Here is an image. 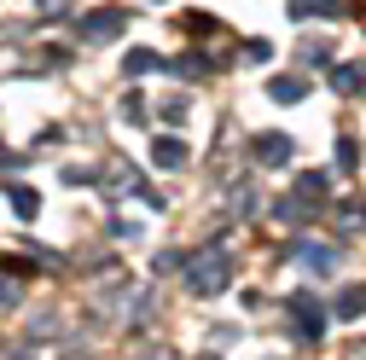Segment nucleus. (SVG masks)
Returning a JSON list of instances; mask_svg holds the SVG:
<instances>
[{"label": "nucleus", "instance_id": "1", "mask_svg": "<svg viewBox=\"0 0 366 360\" xmlns=\"http://www.w3.org/2000/svg\"><path fill=\"white\" fill-rule=\"evenodd\" d=\"M227 279H233V256H227L221 244H209V250H198V256L187 261V285H192L198 296L227 291Z\"/></svg>", "mask_w": 366, "mask_h": 360}, {"label": "nucleus", "instance_id": "2", "mask_svg": "<svg viewBox=\"0 0 366 360\" xmlns=\"http://www.w3.org/2000/svg\"><path fill=\"white\" fill-rule=\"evenodd\" d=\"M122 29H128V12H122V6H99L94 18H81V24H76L81 41H111V35H122Z\"/></svg>", "mask_w": 366, "mask_h": 360}, {"label": "nucleus", "instance_id": "3", "mask_svg": "<svg viewBox=\"0 0 366 360\" xmlns=\"http://www.w3.org/2000/svg\"><path fill=\"white\" fill-rule=\"evenodd\" d=\"M250 151L262 157V169H285L291 163V140H285V134H256Z\"/></svg>", "mask_w": 366, "mask_h": 360}, {"label": "nucleus", "instance_id": "4", "mask_svg": "<svg viewBox=\"0 0 366 360\" xmlns=\"http://www.w3.org/2000/svg\"><path fill=\"white\" fill-rule=\"evenodd\" d=\"M152 163L157 169H187V140H174V134L163 140V134H157V140H152Z\"/></svg>", "mask_w": 366, "mask_h": 360}, {"label": "nucleus", "instance_id": "5", "mask_svg": "<svg viewBox=\"0 0 366 360\" xmlns=\"http://www.w3.org/2000/svg\"><path fill=\"white\" fill-rule=\"evenodd\" d=\"M302 94H308L302 76H273V81H267V99H273V105H297Z\"/></svg>", "mask_w": 366, "mask_h": 360}, {"label": "nucleus", "instance_id": "6", "mask_svg": "<svg viewBox=\"0 0 366 360\" xmlns=\"http://www.w3.org/2000/svg\"><path fill=\"white\" fill-rule=\"evenodd\" d=\"M297 256L314 267V274H332V267H337V250L332 244H320V239H308V244H297Z\"/></svg>", "mask_w": 366, "mask_h": 360}, {"label": "nucleus", "instance_id": "7", "mask_svg": "<svg viewBox=\"0 0 366 360\" xmlns=\"http://www.w3.org/2000/svg\"><path fill=\"white\" fill-rule=\"evenodd\" d=\"M122 70H128V76H146V70H169V59H157L152 47H134V53L122 59Z\"/></svg>", "mask_w": 366, "mask_h": 360}, {"label": "nucleus", "instance_id": "8", "mask_svg": "<svg viewBox=\"0 0 366 360\" xmlns=\"http://www.w3.org/2000/svg\"><path fill=\"white\" fill-rule=\"evenodd\" d=\"M297 331H302V343H320V308L308 296H297Z\"/></svg>", "mask_w": 366, "mask_h": 360}, {"label": "nucleus", "instance_id": "9", "mask_svg": "<svg viewBox=\"0 0 366 360\" xmlns=\"http://www.w3.org/2000/svg\"><path fill=\"white\" fill-rule=\"evenodd\" d=\"M332 87H337V94H360V87H366V70H360V64H343V70H332Z\"/></svg>", "mask_w": 366, "mask_h": 360}, {"label": "nucleus", "instance_id": "10", "mask_svg": "<svg viewBox=\"0 0 366 360\" xmlns=\"http://www.w3.org/2000/svg\"><path fill=\"white\" fill-rule=\"evenodd\" d=\"M6 198H12V215H18V221H35V209H41V198H35L29 186H12Z\"/></svg>", "mask_w": 366, "mask_h": 360}, {"label": "nucleus", "instance_id": "11", "mask_svg": "<svg viewBox=\"0 0 366 360\" xmlns=\"http://www.w3.org/2000/svg\"><path fill=\"white\" fill-rule=\"evenodd\" d=\"M308 192V204H320V198H326V174H302L297 180V198Z\"/></svg>", "mask_w": 366, "mask_h": 360}, {"label": "nucleus", "instance_id": "12", "mask_svg": "<svg viewBox=\"0 0 366 360\" xmlns=\"http://www.w3.org/2000/svg\"><path fill=\"white\" fill-rule=\"evenodd\" d=\"M122 116H128V122H146V99L128 94V99H122Z\"/></svg>", "mask_w": 366, "mask_h": 360}, {"label": "nucleus", "instance_id": "13", "mask_svg": "<svg viewBox=\"0 0 366 360\" xmlns=\"http://www.w3.org/2000/svg\"><path fill=\"white\" fill-rule=\"evenodd\" d=\"M163 116L169 122H187V99H163Z\"/></svg>", "mask_w": 366, "mask_h": 360}]
</instances>
